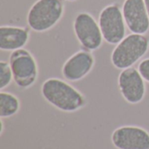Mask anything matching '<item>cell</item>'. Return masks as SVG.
I'll return each mask as SVG.
<instances>
[{
    "label": "cell",
    "instance_id": "obj_3",
    "mask_svg": "<svg viewBox=\"0 0 149 149\" xmlns=\"http://www.w3.org/2000/svg\"><path fill=\"white\" fill-rule=\"evenodd\" d=\"M65 13L63 0H37L29 9L26 22L36 32H45L56 26Z\"/></svg>",
    "mask_w": 149,
    "mask_h": 149
},
{
    "label": "cell",
    "instance_id": "obj_13",
    "mask_svg": "<svg viewBox=\"0 0 149 149\" xmlns=\"http://www.w3.org/2000/svg\"><path fill=\"white\" fill-rule=\"evenodd\" d=\"M13 80V74L9 62L1 60L0 61V90L3 91L4 88L8 87Z\"/></svg>",
    "mask_w": 149,
    "mask_h": 149
},
{
    "label": "cell",
    "instance_id": "obj_1",
    "mask_svg": "<svg viewBox=\"0 0 149 149\" xmlns=\"http://www.w3.org/2000/svg\"><path fill=\"white\" fill-rule=\"evenodd\" d=\"M40 90L49 104L65 113L77 112L86 105V99L80 91L58 78L45 79Z\"/></svg>",
    "mask_w": 149,
    "mask_h": 149
},
{
    "label": "cell",
    "instance_id": "obj_12",
    "mask_svg": "<svg viewBox=\"0 0 149 149\" xmlns=\"http://www.w3.org/2000/svg\"><path fill=\"white\" fill-rule=\"evenodd\" d=\"M20 101L18 98L11 93L0 92V117L1 119L10 118L18 113Z\"/></svg>",
    "mask_w": 149,
    "mask_h": 149
},
{
    "label": "cell",
    "instance_id": "obj_7",
    "mask_svg": "<svg viewBox=\"0 0 149 149\" xmlns=\"http://www.w3.org/2000/svg\"><path fill=\"white\" fill-rule=\"evenodd\" d=\"M118 87L123 99L132 105L141 103L147 93L146 81L134 66L121 70L118 76Z\"/></svg>",
    "mask_w": 149,
    "mask_h": 149
},
{
    "label": "cell",
    "instance_id": "obj_8",
    "mask_svg": "<svg viewBox=\"0 0 149 149\" xmlns=\"http://www.w3.org/2000/svg\"><path fill=\"white\" fill-rule=\"evenodd\" d=\"M95 65V57L92 52L82 49L72 54L64 63L61 73L65 79L77 82L86 78Z\"/></svg>",
    "mask_w": 149,
    "mask_h": 149
},
{
    "label": "cell",
    "instance_id": "obj_15",
    "mask_svg": "<svg viewBox=\"0 0 149 149\" xmlns=\"http://www.w3.org/2000/svg\"><path fill=\"white\" fill-rule=\"evenodd\" d=\"M0 123H1V131H0V134H2L3 133V128H4V127H3V119H1Z\"/></svg>",
    "mask_w": 149,
    "mask_h": 149
},
{
    "label": "cell",
    "instance_id": "obj_11",
    "mask_svg": "<svg viewBox=\"0 0 149 149\" xmlns=\"http://www.w3.org/2000/svg\"><path fill=\"white\" fill-rule=\"evenodd\" d=\"M30 30L15 25L0 26V50L14 52L24 48L29 42Z\"/></svg>",
    "mask_w": 149,
    "mask_h": 149
},
{
    "label": "cell",
    "instance_id": "obj_16",
    "mask_svg": "<svg viewBox=\"0 0 149 149\" xmlns=\"http://www.w3.org/2000/svg\"><path fill=\"white\" fill-rule=\"evenodd\" d=\"M144 2H145L146 7H147V10H148V13L149 16V0H144Z\"/></svg>",
    "mask_w": 149,
    "mask_h": 149
},
{
    "label": "cell",
    "instance_id": "obj_5",
    "mask_svg": "<svg viewBox=\"0 0 149 149\" xmlns=\"http://www.w3.org/2000/svg\"><path fill=\"white\" fill-rule=\"evenodd\" d=\"M75 37L83 49L93 52L100 49L104 38L94 17L87 11H79L74 17L72 24Z\"/></svg>",
    "mask_w": 149,
    "mask_h": 149
},
{
    "label": "cell",
    "instance_id": "obj_10",
    "mask_svg": "<svg viewBox=\"0 0 149 149\" xmlns=\"http://www.w3.org/2000/svg\"><path fill=\"white\" fill-rule=\"evenodd\" d=\"M121 9L127 27L132 33L148 31L149 16L144 0H125Z\"/></svg>",
    "mask_w": 149,
    "mask_h": 149
},
{
    "label": "cell",
    "instance_id": "obj_2",
    "mask_svg": "<svg viewBox=\"0 0 149 149\" xmlns=\"http://www.w3.org/2000/svg\"><path fill=\"white\" fill-rule=\"evenodd\" d=\"M149 38L145 34L131 33L126 36L111 53L112 65L124 70L133 67L148 52Z\"/></svg>",
    "mask_w": 149,
    "mask_h": 149
},
{
    "label": "cell",
    "instance_id": "obj_17",
    "mask_svg": "<svg viewBox=\"0 0 149 149\" xmlns=\"http://www.w3.org/2000/svg\"><path fill=\"white\" fill-rule=\"evenodd\" d=\"M65 1H67V2H75L77 0H65Z\"/></svg>",
    "mask_w": 149,
    "mask_h": 149
},
{
    "label": "cell",
    "instance_id": "obj_14",
    "mask_svg": "<svg viewBox=\"0 0 149 149\" xmlns=\"http://www.w3.org/2000/svg\"><path fill=\"white\" fill-rule=\"evenodd\" d=\"M137 69L139 70L140 73L141 74L145 81L149 83V58L142 59L139 63Z\"/></svg>",
    "mask_w": 149,
    "mask_h": 149
},
{
    "label": "cell",
    "instance_id": "obj_6",
    "mask_svg": "<svg viewBox=\"0 0 149 149\" xmlns=\"http://www.w3.org/2000/svg\"><path fill=\"white\" fill-rule=\"evenodd\" d=\"M99 24L104 40L109 45H118L125 37L127 24L122 9L116 3L104 7L99 15Z\"/></svg>",
    "mask_w": 149,
    "mask_h": 149
},
{
    "label": "cell",
    "instance_id": "obj_9",
    "mask_svg": "<svg viewBox=\"0 0 149 149\" xmlns=\"http://www.w3.org/2000/svg\"><path fill=\"white\" fill-rule=\"evenodd\" d=\"M111 141L117 149H149V133L137 126H123L116 128Z\"/></svg>",
    "mask_w": 149,
    "mask_h": 149
},
{
    "label": "cell",
    "instance_id": "obj_4",
    "mask_svg": "<svg viewBox=\"0 0 149 149\" xmlns=\"http://www.w3.org/2000/svg\"><path fill=\"white\" fill-rule=\"evenodd\" d=\"M9 64L13 74V81L19 89H28L37 82L38 65L30 51L22 48L11 52Z\"/></svg>",
    "mask_w": 149,
    "mask_h": 149
}]
</instances>
